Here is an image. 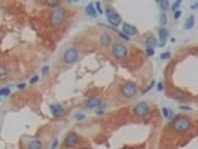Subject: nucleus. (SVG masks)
Masks as SVG:
<instances>
[{
  "label": "nucleus",
  "instance_id": "nucleus-11",
  "mask_svg": "<svg viewBox=\"0 0 198 149\" xmlns=\"http://www.w3.org/2000/svg\"><path fill=\"white\" fill-rule=\"evenodd\" d=\"M122 33H124L125 36L131 37V36H136V35L139 33V30H137L134 26H131V24H124V27H122Z\"/></svg>",
  "mask_w": 198,
  "mask_h": 149
},
{
  "label": "nucleus",
  "instance_id": "nucleus-15",
  "mask_svg": "<svg viewBox=\"0 0 198 149\" xmlns=\"http://www.w3.org/2000/svg\"><path fill=\"white\" fill-rule=\"evenodd\" d=\"M85 12H86V15H89V17H92V18H97V15H98V12L95 11V5H94V3L86 5Z\"/></svg>",
  "mask_w": 198,
  "mask_h": 149
},
{
  "label": "nucleus",
  "instance_id": "nucleus-25",
  "mask_svg": "<svg viewBox=\"0 0 198 149\" xmlns=\"http://www.w3.org/2000/svg\"><path fill=\"white\" fill-rule=\"evenodd\" d=\"M180 3H182V2H180V0H179V2H174V3H173V5H171V8H173V11H174V12H176V11H177V8H179V6H180Z\"/></svg>",
  "mask_w": 198,
  "mask_h": 149
},
{
  "label": "nucleus",
  "instance_id": "nucleus-5",
  "mask_svg": "<svg viewBox=\"0 0 198 149\" xmlns=\"http://www.w3.org/2000/svg\"><path fill=\"white\" fill-rule=\"evenodd\" d=\"M112 54L116 60H125L128 57V49L122 42H115L112 45Z\"/></svg>",
  "mask_w": 198,
  "mask_h": 149
},
{
  "label": "nucleus",
  "instance_id": "nucleus-21",
  "mask_svg": "<svg viewBox=\"0 0 198 149\" xmlns=\"http://www.w3.org/2000/svg\"><path fill=\"white\" fill-rule=\"evenodd\" d=\"M159 23L164 26V24H167V14L165 12H161L159 14Z\"/></svg>",
  "mask_w": 198,
  "mask_h": 149
},
{
  "label": "nucleus",
  "instance_id": "nucleus-17",
  "mask_svg": "<svg viewBox=\"0 0 198 149\" xmlns=\"http://www.w3.org/2000/svg\"><path fill=\"white\" fill-rule=\"evenodd\" d=\"M194 26H195V18L191 15V17L186 20V23H185V26H183V27H185V30H189V29H192Z\"/></svg>",
  "mask_w": 198,
  "mask_h": 149
},
{
  "label": "nucleus",
  "instance_id": "nucleus-26",
  "mask_svg": "<svg viewBox=\"0 0 198 149\" xmlns=\"http://www.w3.org/2000/svg\"><path fill=\"white\" fill-rule=\"evenodd\" d=\"M95 8H97V12H98V14H103V9H101V3H100V2L95 3Z\"/></svg>",
  "mask_w": 198,
  "mask_h": 149
},
{
  "label": "nucleus",
  "instance_id": "nucleus-32",
  "mask_svg": "<svg viewBox=\"0 0 198 149\" xmlns=\"http://www.w3.org/2000/svg\"><path fill=\"white\" fill-rule=\"evenodd\" d=\"M182 111H191V106H180Z\"/></svg>",
  "mask_w": 198,
  "mask_h": 149
},
{
  "label": "nucleus",
  "instance_id": "nucleus-33",
  "mask_svg": "<svg viewBox=\"0 0 198 149\" xmlns=\"http://www.w3.org/2000/svg\"><path fill=\"white\" fill-rule=\"evenodd\" d=\"M18 88H20V90H24V88H26V84H20Z\"/></svg>",
  "mask_w": 198,
  "mask_h": 149
},
{
  "label": "nucleus",
  "instance_id": "nucleus-12",
  "mask_svg": "<svg viewBox=\"0 0 198 149\" xmlns=\"http://www.w3.org/2000/svg\"><path fill=\"white\" fill-rule=\"evenodd\" d=\"M158 36H159V46H164L167 39H168V30L165 27H161L158 32Z\"/></svg>",
  "mask_w": 198,
  "mask_h": 149
},
{
  "label": "nucleus",
  "instance_id": "nucleus-34",
  "mask_svg": "<svg viewBox=\"0 0 198 149\" xmlns=\"http://www.w3.org/2000/svg\"><path fill=\"white\" fill-rule=\"evenodd\" d=\"M157 88H158V91H162V88H164V87H162V84H158V87H157Z\"/></svg>",
  "mask_w": 198,
  "mask_h": 149
},
{
  "label": "nucleus",
  "instance_id": "nucleus-4",
  "mask_svg": "<svg viewBox=\"0 0 198 149\" xmlns=\"http://www.w3.org/2000/svg\"><path fill=\"white\" fill-rule=\"evenodd\" d=\"M79 60V51L76 46H70L63 52V63L64 64H75Z\"/></svg>",
  "mask_w": 198,
  "mask_h": 149
},
{
  "label": "nucleus",
  "instance_id": "nucleus-2",
  "mask_svg": "<svg viewBox=\"0 0 198 149\" xmlns=\"http://www.w3.org/2000/svg\"><path fill=\"white\" fill-rule=\"evenodd\" d=\"M49 21H51V26H52V27L61 26V24L66 21V11H64L61 6L52 8L51 15H49Z\"/></svg>",
  "mask_w": 198,
  "mask_h": 149
},
{
  "label": "nucleus",
  "instance_id": "nucleus-6",
  "mask_svg": "<svg viewBox=\"0 0 198 149\" xmlns=\"http://www.w3.org/2000/svg\"><path fill=\"white\" fill-rule=\"evenodd\" d=\"M106 15H107V21H109V24L112 26V27H116L119 26L121 23H122V18H121V15H119L118 12H115L112 8H106Z\"/></svg>",
  "mask_w": 198,
  "mask_h": 149
},
{
  "label": "nucleus",
  "instance_id": "nucleus-1",
  "mask_svg": "<svg viewBox=\"0 0 198 149\" xmlns=\"http://www.w3.org/2000/svg\"><path fill=\"white\" fill-rule=\"evenodd\" d=\"M191 119L189 118H186V116H176V118H173V121H171V128H173V131L174 133H179V134H183V133H186V131H189L191 130Z\"/></svg>",
  "mask_w": 198,
  "mask_h": 149
},
{
  "label": "nucleus",
  "instance_id": "nucleus-7",
  "mask_svg": "<svg viewBox=\"0 0 198 149\" xmlns=\"http://www.w3.org/2000/svg\"><path fill=\"white\" fill-rule=\"evenodd\" d=\"M151 111V106L148 102H139L136 106H134V115L136 116H146Z\"/></svg>",
  "mask_w": 198,
  "mask_h": 149
},
{
  "label": "nucleus",
  "instance_id": "nucleus-30",
  "mask_svg": "<svg viewBox=\"0 0 198 149\" xmlns=\"http://www.w3.org/2000/svg\"><path fill=\"white\" fill-rule=\"evenodd\" d=\"M48 72H49V66H45V67L42 69V74H46Z\"/></svg>",
  "mask_w": 198,
  "mask_h": 149
},
{
  "label": "nucleus",
  "instance_id": "nucleus-19",
  "mask_svg": "<svg viewBox=\"0 0 198 149\" xmlns=\"http://www.w3.org/2000/svg\"><path fill=\"white\" fill-rule=\"evenodd\" d=\"M162 115H164V118H165V119H171V118L174 116V113L170 111V109H167V108H164V109H162Z\"/></svg>",
  "mask_w": 198,
  "mask_h": 149
},
{
  "label": "nucleus",
  "instance_id": "nucleus-10",
  "mask_svg": "<svg viewBox=\"0 0 198 149\" xmlns=\"http://www.w3.org/2000/svg\"><path fill=\"white\" fill-rule=\"evenodd\" d=\"M98 42H100V45L103 46V48H109V46H112L113 45V42H112V36L109 35V33H103L100 39H98Z\"/></svg>",
  "mask_w": 198,
  "mask_h": 149
},
{
  "label": "nucleus",
  "instance_id": "nucleus-20",
  "mask_svg": "<svg viewBox=\"0 0 198 149\" xmlns=\"http://www.w3.org/2000/svg\"><path fill=\"white\" fill-rule=\"evenodd\" d=\"M9 94H10V88H9V87H4V88L0 90V96H2V97H8Z\"/></svg>",
  "mask_w": 198,
  "mask_h": 149
},
{
  "label": "nucleus",
  "instance_id": "nucleus-28",
  "mask_svg": "<svg viewBox=\"0 0 198 149\" xmlns=\"http://www.w3.org/2000/svg\"><path fill=\"white\" fill-rule=\"evenodd\" d=\"M38 81H39V76H38V74H34V76L30 79V84H36Z\"/></svg>",
  "mask_w": 198,
  "mask_h": 149
},
{
  "label": "nucleus",
  "instance_id": "nucleus-31",
  "mask_svg": "<svg viewBox=\"0 0 198 149\" xmlns=\"http://www.w3.org/2000/svg\"><path fill=\"white\" fill-rule=\"evenodd\" d=\"M154 52H155L154 49H146V54H148L149 57H152V55H154Z\"/></svg>",
  "mask_w": 198,
  "mask_h": 149
},
{
  "label": "nucleus",
  "instance_id": "nucleus-8",
  "mask_svg": "<svg viewBox=\"0 0 198 149\" xmlns=\"http://www.w3.org/2000/svg\"><path fill=\"white\" fill-rule=\"evenodd\" d=\"M78 143H79V137H78L76 133H69L64 139V146L66 148H75Z\"/></svg>",
  "mask_w": 198,
  "mask_h": 149
},
{
  "label": "nucleus",
  "instance_id": "nucleus-23",
  "mask_svg": "<svg viewBox=\"0 0 198 149\" xmlns=\"http://www.w3.org/2000/svg\"><path fill=\"white\" fill-rule=\"evenodd\" d=\"M106 106H107L106 103H101V105L95 109V112H97V113H103V111H104V108H106Z\"/></svg>",
  "mask_w": 198,
  "mask_h": 149
},
{
  "label": "nucleus",
  "instance_id": "nucleus-16",
  "mask_svg": "<svg viewBox=\"0 0 198 149\" xmlns=\"http://www.w3.org/2000/svg\"><path fill=\"white\" fill-rule=\"evenodd\" d=\"M42 140L39 139H32V140H28V143H27V149H42Z\"/></svg>",
  "mask_w": 198,
  "mask_h": 149
},
{
  "label": "nucleus",
  "instance_id": "nucleus-22",
  "mask_svg": "<svg viewBox=\"0 0 198 149\" xmlns=\"http://www.w3.org/2000/svg\"><path fill=\"white\" fill-rule=\"evenodd\" d=\"M4 76H6V66H4V64H2V66H0V78L3 79Z\"/></svg>",
  "mask_w": 198,
  "mask_h": 149
},
{
  "label": "nucleus",
  "instance_id": "nucleus-18",
  "mask_svg": "<svg viewBox=\"0 0 198 149\" xmlns=\"http://www.w3.org/2000/svg\"><path fill=\"white\" fill-rule=\"evenodd\" d=\"M158 6L161 8V12H165V11L170 8V3H168V2H165V0H159Z\"/></svg>",
  "mask_w": 198,
  "mask_h": 149
},
{
  "label": "nucleus",
  "instance_id": "nucleus-35",
  "mask_svg": "<svg viewBox=\"0 0 198 149\" xmlns=\"http://www.w3.org/2000/svg\"><path fill=\"white\" fill-rule=\"evenodd\" d=\"M197 8H198V2H195V3L192 5V9H197Z\"/></svg>",
  "mask_w": 198,
  "mask_h": 149
},
{
  "label": "nucleus",
  "instance_id": "nucleus-27",
  "mask_svg": "<svg viewBox=\"0 0 198 149\" xmlns=\"http://www.w3.org/2000/svg\"><path fill=\"white\" fill-rule=\"evenodd\" d=\"M170 58V52L167 51V52H164L162 55H161V60H168Z\"/></svg>",
  "mask_w": 198,
  "mask_h": 149
},
{
  "label": "nucleus",
  "instance_id": "nucleus-9",
  "mask_svg": "<svg viewBox=\"0 0 198 149\" xmlns=\"http://www.w3.org/2000/svg\"><path fill=\"white\" fill-rule=\"evenodd\" d=\"M101 103H103V102L100 100V97H95V96H92V97H89V99L85 100V106H86L88 109H97Z\"/></svg>",
  "mask_w": 198,
  "mask_h": 149
},
{
  "label": "nucleus",
  "instance_id": "nucleus-29",
  "mask_svg": "<svg viewBox=\"0 0 198 149\" xmlns=\"http://www.w3.org/2000/svg\"><path fill=\"white\" fill-rule=\"evenodd\" d=\"M180 17H182V11H176V12H174V18H176V20H179Z\"/></svg>",
  "mask_w": 198,
  "mask_h": 149
},
{
  "label": "nucleus",
  "instance_id": "nucleus-3",
  "mask_svg": "<svg viewBox=\"0 0 198 149\" xmlns=\"http://www.w3.org/2000/svg\"><path fill=\"white\" fill-rule=\"evenodd\" d=\"M139 94V88L134 82H125L121 87V96L124 99H134Z\"/></svg>",
  "mask_w": 198,
  "mask_h": 149
},
{
  "label": "nucleus",
  "instance_id": "nucleus-14",
  "mask_svg": "<svg viewBox=\"0 0 198 149\" xmlns=\"http://www.w3.org/2000/svg\"><path fill=\"white\" fill-rule=\"evenodd\" d=\"M145 45H146V49H154L155 45H158V39H157L155 36H148L146 37V40H145Z\"/></svg>",
  "mask_w": 198,
  "mask_h": 149
},
{
  "label": "nucleus",
  "instance_id": "nucleus-24",
  "mask_svg": "<svg viewBox=\"0 0 198 149\" xmlns=\"http://www.w3.org/2000/svg\"><path fill=\"white\" fill-rule=\"evenodd\" d=\"M75 119H76V121H83V119H85V113H76Z\"/></svg>",
  "mask_w": 198,
  "mask_h": 149
},
{
  "label": "nucleus",
  "instance_id": "nucleus-13",
  "mask_svg": "<svg viewBox=\"0 0 198 149\" xmlns=\"http://www.w3.org/2000/svg\"><path fill=\"white\" fill-rule=\"evenodd\" d=\"M49 109L52 112V116H54V118H60V116L64 115V109H63L60 105H51Z\"/></svg>",
  "mask_w": 198,
  "mask_h": 149
}]
</instances>
